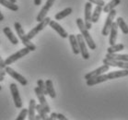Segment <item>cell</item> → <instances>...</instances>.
Instances as JSON below:
<instances>
[{
    "label": "cell",
    "mask_w": 128,
    "mask_h": 120,
    "mask_svg": "<svg viewBox=\"0 0 128 120\" xmlns=\"http://www.w3.org/2000/svg\"><path fill=\"white\" fill-rule=\"evenodd\" d=\"M9 1H11V2H13V3H16L17 0H9Z\"/></svg>",
    "instance_id": "obj_40"
},
{
    "label": "cell",
    "mask_w": 128,
    "mask_h": 120,
    "mask_svg": "<svg viewBox=\"0 0 128 120\" xmlns=\"http://www.w3.org/2000/svg\"><path fill=\"white\" fill-rule=\"evenodd\" d=\"M106 58L109 59H114V60H120V61L128 62V55H120L118 53H107Z\"/></svg>",
    "instance_id": "obj_19"
},
{
    "label": "cell",
    "mask_w": 128,
    "mask_h": 120,
    "mask_svg": "<svg viewBox=\"0 0 128 120\" xmlns=\"http://www.w3.org/2000/svg\"><path fill=\"white\" fill-rule=\"evenodd\" d=\"M45 86H46V91L47 93L51 98H56V91H54V84H52V81L51 79H47L45 81Z\"/></svg>",
    "instance_id": "obj_23"
},
{
    "label": "cell",
    "mask_w": 128,
    "mask_h": 120,
    "mask_svg": "<svg viewBox=\"0 0 128 120\" xmlns=\"http://www.w3.org/2000/svg\"><path fill=\"white\" fill-rule=\"evenodd\" d=\"M28 115V109L22 108V110L20 111V114L18 115V117L16 118V120H24L26 118V116Z\"/></svg>",
    "instance_id": "obj_30"
},
{
    "label": "cell",
    "mask_w": 128,
    "mask_h": 120,
    "mask_svg": "<svg viewBox=\"0 0 128 120\" xmlns=\"http://www.w3.org/2000/svg\"><path fill=\"white\" fill-rule=\"evenodd\" d=\"M50 21H51V19H50L49 17H45L42 21L39 22V24L37 25V26H35L34 28H32V29L30 31L29 33L27 34L28 38H29L30 40H32V38H34L35 36L37 35L39 32H42V30L47 26V25H49Z\"/></svg>",
    "instance_id": "obj_4"
},
{
    "label": "cell",
    "mask_w": 128,
    "mask_h": 120,
    "mask_svg": "<svg viewBox=\"0 0 128 120\" xmlns=\"http://www.w3.org/2000/svg\"><path fill=\"white\" fill-rule=\"evenodd\" d=\"M88 2H90L91 4H95L96 6L103 7L105 5L104 0H88Z\"/></svg>",
    "instance_id": "obj_31"
},
{
    "label": "cell",
    "mask_w": 128,
    "mask_h": 120,
    "mask_svg": "<svg viewBox=\"0 0 128 120\" xmlns=\"http://www.w3.org/2000/svg\"><path fill=\"white\" fill-rule=\"evenodd\" d=\"M37 86L39 87V89L42 91V92L44 94V95H48L46 91V86H45V82L42 80V79H38L37 81Z\"/></svg>",
    "instance_id": "obj_29"
},
{
    "label": "cell",
    "mask_w": 128,
    "mask_h": 120,
    "mask_svg": "<svg viewBox=\"0 0 128 120\" xmlns=\"http://www.w3.org/2000/svg\"><path fill=\"white\" fill-rule=\"evenodd\" d=\"M35 109H36V111H37V113H38V114L41 116L42 119L44 120H48V116H47V113L45 112V110H44V108H42V106L39 103V104H36V107H35Z\"/></svg>",
    "instance_id": "obj_28"
},
{
    "label": "cell",
    "mask_w": 128,
    "mask_h": 120,
    "mask_svg": "<svg viewBox=\"0 0 128 120\" xmlns=\"http://www.w3.org/2000/svg\"><path fill=\"white\" fill-rule=\"evenodd\" d=\"M41 4H42V0H34L35 6H40Z\"/></svg>",
    "instance_id": "obj_36"
},
{
    "label": "cell",
    "mask_w": 128,
    "mask_h": 120,
    "mask_svg": "<svg viewBox=\"0 0 128 120\" xmlns=\"http://www.w3.org/2000/svg\"><path fill=\"white\" fill-rule=\"evenodd\" d=\"M49 26L51 27L52 29L54 30L59 35L61 36L62 38H67V37H68V33L66 32V31L58 22H56V21H50Z\"/></svg>",
    "instance_id": "obj_15"
},
{
    "label": "cell",
    "mask_w": 128,
    "mask_h": 120,
    "mask_svg": "<svg viewBox=\"0 0 128 120\" xmlns=\"http://www.w3.org/2000/svg\"><path fill=\"white\" fill-rule=\"evenodd\" d=\"M36 102L34 99H32L29 102V108H28V118L29 120H33L35 118V111H36Z\"/></svg>",
    "instance_id": "obj_21"
},
{
    "label": "cell",
    "mask_w": 128,
    "mask_h": 120,
    "mask_svg": "<svg viewBox=\"0 0 128 120\" xmlns=\"http://www.w3.org/2000/svg\"><path fill=\"white\" fill-rule=\"evenodd\" d=\"M124 49V44H114L111 45V46L108 48L107 52H108V53H111V54L119 53V52L122 51Z\"/></svg>",
    "instance_id": "obj_27"
},
{
    "label": "cell",
    "mask_w": 128,
    "mask_h": 120,
    "mask_svg": "<svg viewBox=\"0 0 128 120\" xmlns=\"http://www.w3.org/2000/svg\"><path fill=\"white\" fill-rule=\"evenodd\" d=\"M30 52V50L29 48L24 47V48H22V49L18 50V51L16 52L15 54L11 55L10 56H8V57L5 60V64H6V66H8V65L13 64L15 61H17V60H18V59H20L21 57L27 56Z\"/></svg>",
    "instance_id": "obj_5"
},
{
    "label": "cell",
    "mask_w": 128,
    "mask_h": 120,
    "mask_svg": "<svg viewBox=\"0 0 128 120\" xmlns=\"http://www.w3.org/2000/svg\"><path fill=\"white\" fill-rule=\"evenodd\" d=\"M0 74L2 75V76L5 77V75H6V71H5V68H3L2 67H0Z\"/></svg>",
    "instance_id": "obj_35"
},
{
    "label": "cell",
    "mask_w": 128,
    "mask_h": 120,
    "mask_svg": "<svg viewBox=\"0 0 128 120\" xmlns=\"http://www.w3.org/2000/svg\"><path fill=\"white\" fill-rule=\"evenodd\" d=\"M120 3H121V0H112L107 5H104V6L102 7V11L104 12V13H109L111 10L115 9Z\"/></svg>",
    "instance_id": "obj_20"
},
{
    "label": "cell",
    "mask_w": 128,
    "mask_h": 120,
    "mask_svg": "<svg viewBox=\"0 0 128 120\" xmlns=\"http://www.w3.org/2000/svg\"><path fill=\"white\" fill-rule=\"evenodd\" d=\"M0 44H1V42H0Z\"/></svg>",
    "instance_id": "obj_42"
},
{
    "label": "cell",
    "mask_w": 128,
    "mask_h": 120,
    "mask_svg": "<svg viewBox=\"0 0 128 120\" xmlns=\"http://www.w3.org/2000/svg\"><path fill=\"white\" fill-rule=\"evenodd\" d=\"M34 91H35V94H36L37 98H38L39 102H40V104L42 106V108L45 110V112H46L47 114L50 113V112H51V108H50L49 104L47 103V101H46V99H45V95L42 92V91L39 89V87H35Z\"/></svg>",
    "instance_id": "obj_12"
},
{
    "label": "cell",
    "mask_w": 128,
    "mask_h": 120,
    "mask_svg": "<svg viewBox=\"0 0 128 120\" xmlns=\"http://www.w3.org/2000/svg\"><path fill=\"white\" fill-rule=\"evenodd\" d=\"M109 69H110V66L103 64L102 67H100L99 68H97V69H95V70L91 71V72H88V74H86L84 78H85V79H93V78H96V77L100 76V75H102V74L109 71Z\"/></svg>",
    "instance_id": "obj_11"
},
{
    "label": "cell",
    "mask_w": 128,
    "mask_h": 120,
    "mask_svg": "<svg viewBox=\"0 0 128 120\" xmlns=\"http://www.w3.org/2000/svg\"><path fill=\"white\" fill-rule=\"evenodd\" d=\"M91 9H92V4L90 2H87L85 4V21L84 24L88 30L92 28V22H91Z\"/></svg>",
    "instance_id": "obj_10"
},
{
    "label": "cell",
    "mask_w": 128,
    "mask_h": 120,
    "mask_svg": "<svg viewBox=\"0 0 128 120\" xmlns=\"http://www.w3.org/2000/svg\"><path fill=\"white\" fill-rule=\"evenodd\" d=\"M3 32L5 33V35L6 36V38L10 41L11 44H15V45L18 44V39L16 37V35H14V33H13V32H12L9 27H5L3 29Z\"/></svg>",
    "instance_id": "obj_18"
},
{
    "label": "cell",
    "mask_w": 128,
    "mask_h": 120,
    "mask_svg": "<svg viewBox=\"0 0 128 120\" xmlns=\"http://www.w3.org/2000/svg\"><path fill=\"white\" fill-rule=\"evenodd\" d=\"M34 119H36V120H39V119H42L41 118V116L39 115V114H37V115H35V118Z\"/></svg>",
    "instance_id": "obj_38"
},
{
    "label": "cell",
    "mask_w": 128,
    "mask_h": 120,
    "mask_svg": "<svg viewBox=\"0 0 128 120\" xmlns=\"http://www.w3.org/2000/svg\"><path fill=\"white\" fill-rule=\"evenodd\" d=\"M116 23H117L118 28H120V30L122 31V32L124 34H128V25L126 24V22L124 21V19L121 18V17L117 18Z\"/></svg>",
    "instance_id": "obj_25"
},
{
    "label": "cell",
    "mask_w": 128,
    "mask_h": 120,
    "mask_svg": "<svg viewBox=\"0 0 128 120\" xmlns=\"http://www.w3.org/2000/svg\"><path fill=\"white\" fill-rule=\"evenodd\" d=\"M68 39H69V43H70V45H71V48H72L73 54L78 56V54H80V51H79L78 43L76 35L69 34V35H68Z\"/></svg>",
    "instance_id": "obj_17"
},
{
    "label": "cell",
    "mask_w": 128,
    "mask_h": 120,
    "mask_svg": "<svg viewBox=\"0 0 128 120\" xmlns=\"http://www.w3.org/2000/svg\"><path fill=\"white\" fill-rule=\"evenodd\" d=\"M9 89H10V92H11L12 97H13L15 106L17 108H21L22 107V101H21V97L20 95L17 85L15 84V83H11V84L9 85Z\"/></svg>",
    "instance_id": "obj_8"
},
{
    "label": "cell",
    "mask_w": 128,
    "mask_h": 120,
    "mask_svg": "<svg viewBox=\"0 0 128 120\" xmlns=\"http://www.w3.org/2000/svg\"><path fill=\"white\" fill-rule=\"evenodd\" d=\"M110 39H109V44L112 45L116 43L117 40V35H118V26H117L116 22H112L111 26V30H110Z\"/></svg>",
    "instance_id": "obj_16"
},
{
    "label": "cell",
    "mask_w": 128,
    "mask_h": 120,
    "mask_svg": "<svg viewBox=\"0 0 128 120\" xmlns=\"http://www.w3.org/2000/svg\"><path fill=\"white\" fill-rule=\"evenodd\" d=\"M54 1H56V0H47L45 5L42 7V9H41V11L39 12V14L37 15L36 21L40 22V21H42L45 17H46L47 13L49 12L50 9L52 7V5H54Z\"/></svg>",
    "instance_id": "obj_14"
},
{
    "label": "cell",
    "mask_w": 128,
    "mask_h": 120,
    "mask_svg": "<svg viewBox=\"0 0 128 120\" xmlns=\"http://www.w3.org/2000/svg\"><path fill=\"white\" fill-rule=\"evenodd\" d=\"M54 119H57V114L56 113H52L51 116L48 117V120H54Z\"/></svg>",
    "instance_id": "obj_32"
},
{
    "label": "cell",
    "mask_w": 128,
    "mask_h": 120,
    "mask_svg": "<svg viewBox=\"0 0 128 120\" xmlns=\"http://www.w3.org/2000/svg\"><path fill=\"white\" fill-rule=\"evenodd\" d=\"M128 76V69H121V70H115L109 72L108 74H102L100 76L93 78V79H87V85L88 86H94V85L100 84L102 82L109 80V79H114L118 78H122V77Z\"/></svg>",
    "instance_id": "obj_1"
},
{
    "label": "cell",
    "mask_w": 128,
    "mask_h": 120,
    "mask_svg": "<svg viewBox=\"0 0 128 120\" xmlns=\"http://www.w3.org/2000/svg\"><path fill=\"white\" fill-rule=\"evenodd\" d=\"M5 71H6V73L8 74L11 78H13V79H15L17 81L20 82L22 86H26V85L28 84V80H27L22 75H20V74L18 73V72L15 71V69H13L12 67L6 66V67H5Z\"/></svg>",
    "instance_id": "obj_7"
},
{
    "label": "cell",
    "mask_w": 128,
    "mask_h": 120,
    "mask_svg": "<svg viewBox=\"0 0 128 120\" xmlns=\"http://www.w3.org/2000/svg\"><path fill=\"white\" fill-rule=\"evenodd\" d=\"M0 67H2L3 68H5L6 67V64H5V60H3V58L1 56H0Z\"/></svg>",
    "instance_id": "obj_34"
},
{
    "label": "cell",
    "mask_w": 128,
    "mask_h": 120,
    "mask_svg": "<svg viewBox=\"0 0 128 120\" xmlns=\"http://www.w3.org/2000/svg\"><path fill=\"white\" fill-rule=\"evenodd\" d=\"M72 12H73L72 8H66V9H64V10H62V11L58 12V13H56V16H54V19H56V21H61V20L64 19L66 17L69 16Z\"/></svg>",
    "instance_id": "obj_22"
},
{
    "label": "cell",
    "mask_w": 128,
    "mask_h": 120,
    "mask_svg": "<svg viewBox=\"0 0 128 120\" xmlns=\"http://www.w3.org/2000/svg\"><path fill=\"white\" fill-rule=\"evenodd\" d=\"M116 10L115 9H112L111 11L108 13V16L106 18V21H105L104 26L102 28V33L103 36H107L109 35V32H110V30H111V26L112 22H114V20L116 16Z\"/></svg>",
    "instance_id": "obj_6"
},
{
    "label": "cell",
    "mask_w": 128,
    "mask_h": 120,
    "mask_svg": "<svg viewBox=\"0 0 128 120\" xmlns=\"http://www.w3.org/2000/svg\"><path fill=\"white\" fill-rule=\"evenodd\" d=\"M76 37V40H78V43L79 51H80V53H81L82 57H83L85 60H88V59L90 58V53H88V49H87L86 42H85L83 36H82L81 33H80V34H78Z\"/></svg>",
    "instance_id": "obj_9"
},
{
    "label": "cell",
    "mask_w": 128,
    "mask_h": 120,
    "mask_svg": "<svg viewBox=\"0 0 128 120\" xmlns=\"http://www.w3.org/2000/svg\"><path fill=\"white\" fill-rule=\"evenodd\" d=\"M14 28H15L16 32H17V34L18 35V38L22 42V44L25 45V47L29 48L30 51H35V50H36V45L32 44V42H30V40L28 38V36H27V34L25 33V32H24V30H23V28H22V26H21V24L20 23V22H15Z\"/></svg>",
    "instance_id": "obj_3"
},
{
    "label": "cell",
    "mask_w": 128,
    "mask_h": 120,
    "mask_svg": "<svg viewBox=\"0 0 128 120\" xmlns=\"http://www.w3.org/2000/svg\"><path fill=\"white\" fill-rule=\"evenodd\" d=\"M1 90H2V87H1V85H0V91H1Z\"/></svg>",
    "instance_id": "obj_41"
},
{
    "label": "cell",
    "mask_w": 128,
    "mask_h": 120,
    "mask_svg": "<svg viewBox=\"0 0 128 120\" xmlns=\"http://www.w3.org/2000/svg\"><path fill=\"white\" fill-rule=\"evenodd\" d=\"M76 25H78V27L79 31H80V33H81V35L83 36V38H84L86 44L88 45V47H90L91 50L96 49V47H97L96 44L94 43L93 39H92V37H91V35H90V33L88 32V30L87 28H86V26H85L83 20L80 18L76 19Z\"/></svg>",
    "instance_id": "obj_2"
},
{
    "label": "cell",
    "mask_w": 128,
    "mask_h": 120,
    "mask_svg": "<svg viewBox=\"0 0 128 120\" xmlns=\"http://www.w3.org/2000/svg\"><path fill=\"white\" fill-rule=\"evenodd\" d=\"M57 119L60 120H66V117L64 116L63 114H57Z\"/></svg>",
    "instance_id": "obj_33"
},
{
    "label": "cell",
    "mask_w": 128,
    "mask_h": 120,
    "mask_svg": "<svg viewBox=\"0 0 128 120\" xmlns=\"http://www.w3.org/2000/svg\"><path fill=\"white\" fill-rule=\"evenodd\" d=\"M0 5L4 6L5 8H8L12 11H18V6L16 5V3H13L9 0H0Z\"/></svg>",
    "instance_id": "obj_24"
},
{
    "label": "cell",
    "mask_w": 128,
    "mask_h": 120,
    "mask_svg": "<svg viewBox=\"0 0 128 120\" xmlns=\"http://www.w3.org/2000/svg\"><path fill=\"white\" fill-rule=\"evenodd\" d=\"M3 21H4V16H3V14L1 13V11H0V22Z\"/></svg>",
    "instance_id": "obj_37"
},
{
    "label": "cell",
    "mask_w": 128,
    "mask_h": 120,
    "mask_svg": "<svg viewBox=\"0 0 128 120\" xmlns=\"http://www.w3.org/2000/svg\"><path fill=\"white\" fill-rule=\"evenodd\" d=\"M3 80H4V76H2V75L0 74V82L3 81Z\"/></svg>",
    "instance_id": "obj_39"
},
{
    "label": "cell",
    "mask_w": 128,
    "mask_h": 120,
    "mask_svg": "<svg viewBox=\"0 0 128 120\" xmlns=\"http://www.w3.org/2000/svg\"><path fill=\"white\" fill-rule=\"evenodd\" d=\"M103 64L108 65L110 67H119L122 69H128V62L120 61V60H114V59H109L105 57L103 59Z\"/></svg>",
    "instance_id": "obj_13"
},
{
    "label": "cell",
    "mask_w": 128,
    "mask_h": 120,
    "mask_svg": "<svg viewBox=\"0 0 128 120\" xmlns=\"http://www.w3.org/2000/svg\"><path fill=\"white\" fill-rule=\"evenodd\" d=\"M102 12V7L97 6L94 9L93 13L91 14V22L92 23H96L99 21V19L100 17V13Z\"/></svg>",
    "instance_id": "obj_26"
}]
</instances>
